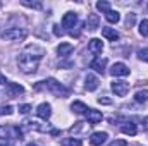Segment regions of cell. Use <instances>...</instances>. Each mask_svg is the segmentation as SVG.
<instances>
[{"label": "cell", "mask_w": 148, "mask_h": 146, "mask_svg": "<svg viewBox=\"0 0 148 146\" xmlns=\"http://www.w3.org/2000/svg\"><path fill=\"white\" fill-rule=\"evenodd\" d=\"M86 26H88L90 31L98 29L100 28V17H98V14H90L88 19H86Z\"/></svg>", "instance_id": "13"}, {"label": "cell", "mask_w": 148, "mask_h": 146, "mask_svg": "<svg viewBox=\"0 0 148 146\" xmlns=\"http://www.w3.org/2000/svg\"><path fill=\"white\" fill-rule=\"evenodd\" d=\"M74 50V45L73 43H60L59 46H57V53L60 55V57H67V55H71V52Z\"/></svg>", "instance_id": "14"}, {"label": "cell", "mask_w": 148, "mask_h": 146, "mask_svg": "<svg viewBox=\"0 0 148 146\" xmlns=\"http://www.w3.org/2000/svg\"><path fill=\"white\" fill-rule=\"evenodd\" d=\"M84 81H86V83H84V88H86L88 91H95V89L98 88V84H100V81H98V77H97L95 74H88Z\"/></svg>", "instance_id": "11"}, {"label": "cell", "mask_w": 148, "mask_h": 146, "mask_svg": "<svg viewBox=\"0 0 148 146\" xmlns=\"http://www.w3.org/2000/svg\"><path fill=\"white\" fill-rule=\"evenodd\" d=\"M140 35L141 36H148V19H143L140 23Z\"/></svg>", "instance_id": "23"}, {"label": "cell", "mask_w": 148, "mask_h": 146, "mask_svg": "<svg viewBox=\"0 0 148 146\" xmlns=\"http://www.w3.org/2000/svg\"><path fill=\"white\" fill-rule=\"evenodd\" d=\"M98 103H103V105H109V103H110V100H109V98H98Z\"/></svg>", "instance_id": "31"}, {"label": "cell", "mask_w": 148, "mask_h": 146, "mask_svg": "<svg viewBox=\"0 0 148 146\" xmlns=\"http://www.w3.org/2000/svg\"><path fill=\"white\" fill-rule=\"evenodd\" d=\"M26 146H38V145H35V143H28Z\"/></svg>", "instance_id": "35"}, {"label": "cell", "mask_w": 148, "mask_h": 146, "mask_svg": "<svg viewBox=\"0 0 148 146\" xmlns=\"http://www.w3.org/2000/svg\"><path fill=\"white\" fill-rule=\"evenodd\" d=\"M71 110H73L74 113H86L88 112V107L83 103V102H73V105H71Z\"/></svg>", "instance_id": "19"}, {"label": "cell", "mask_w": 148, "mask_h": 146, "mask_svg": "<svg viewBox=\"0 0 148 146\" xmlns=\"http://www.w3.org/2000/svg\"><path fill=\"white\" fill-rule=\"evenodd\" d=\"M29 110H31V107H29L28 103H24V105H19V112H21V113H28Z\"/></svg>", "instance_id": "28"}, {"label": "cell", "mask_w": 148, "mask_h": 146, "mask_svg": "<svg viewBox=\"0 0 148 146\" xmlns=\"http://www.w3.org/2000/svg\"><path fill=\"white\" fill-rule=\"evenodd\" d=\"M88 50H90L91 53H95V55L102 53V52H103V41L98 40V38H91V40L88 41Z\"/></svg>", "instance_id": "6"}, {"label": "cell", "mask_w": 148, "mask_h": 146, "mask_svg": "<svg viewBox=\"0 0 148 146\" xmlns=\"http://www.w3.org/2000/svg\"><path fill=\"white\" fill-rule=\"evenodd\" d=\"M143 127H145V131L148 132V117L145 119V120H143Z\"/></svg>", "instance_id": "34"}, {"label": "cell", "mask_w": 148, "mask_h": 146, "mask_svg": "<svg viewBox=\"0 0 148 146\" xmlns=\"http://www.w3.org/2000/svg\"><path fill=\"white\" fill-rule=\"evenodd\" d=\"M148 100V89H140V91H136V95H134V102H138V103H145Z\"/></svg>", "instance_id": "20"}, {"label": "cell", "mask_w": 148, "mask_h": 146, "mask_svg": "<svg viewBox=\"0 0 148 146\" xmlns=\"http://www.w3.org/2000/svg\"><path fill=\"white\" fill-rule=\"evenodd\" d=\"M21 3H23V5H26V7H35V9H41V3H40V2H28V0H23Z\"/></svg>", "instance_id": "26"}, {"label": "cell", "mask_w": 148, "mask_h": 146, "mask_svg": "<svg viewBox=\"0 0 148 146\" xmlns=\"http://www.w3.org/2000/svg\"><path fill=\"white\" fill-rule=\"evenodd\" d=\"M84 115H86V119H88L90 124H98V122L103 119L102 112H100V110H95V108H88V112H86Z\"/></svg>", "instance_id": "9"}, {"label": "cell", "mask_w": 148, "mask_h": 146, "mask_svg": "<svg viewBox=\"0 0 148 146\" xmlns=\"http://www.w3.org/2000/svg\"><path fill=\"white\" fill-rule=\"evenodd\" d=\"M110 74L114 77H124V76L129 74V67L126 64H122V62H115L110 67Z\"/></svg>", "instance_id": "5"}, {"label": "cell", "mask_w": 148, "mask_h": 146, "mask_svg": "<svg viewBox=\"0 0 148 146\" xmlns=\"http://www.w3.org/2000/svg\"><path fill=\"white\" fill-rule=\"evenodd\" d=\"M7 136H9V131H7L3 126H0V139H5Z\"/></svg>", "instance_id": "27"}, {"label": "cell", "mask_w": 148, "mask_h": 146, "mask_svg": "<svg viewBox=\"0 0 148 146\" xmlns=\"http://www.w3.org/2000/svg\"><path fill=\"white\" fill-rule=\"evenodd\" d=\"M107 132H93L91 138H90V143L93 146H102L105 141H107Z\"/></svg>", "instance_id": "12"}, {"label": "cell", "mask_w": 148, "mask_h": 146, "mask_svg": "<svg viewBox=\"0 0 148 146\" xmlns=\"http://www.w3.org/2000/svg\"><path fill=\"white\" fill-rule=\"evenodd\" d=\"M36 115L40 119H43V120H48L52 117V107L48 103H40L36 107Z\"/></svg>", "instance_id": "7"}, {"label": "cell", "mask_w": 148, "mask_h": 146, "mask_svg": "<svg viewBox=\"0 0 148 146\" xmlns=\"http://www.w3.org/2000/svg\"><path fill=\"white\" fill-rule=\"evenodd\" d=\"M138 59L148 64V48H141V50L138 52Z\"/></svg>", "instance_id": "25"}, {"label": "cell", "mask_w": 148, "mask_h": 146, "mask_svg": "<svg viewBox=\"0 0 148 146\" xmlns=\"http://www.w3.org/2000/svg\"><path fill=\"white\" fill-rule=\"evenodd\" d=\"M14 113V107L12 105H2L0 107V115H12Z\"/></svg>", "instance_id": "24"}, {"label": "cell", "mask_w": 148, "mask_h": 146, "mask_svg": "<svg viewBox=\"0 0 148 146\" xmlns=\"http://www.w3.org/2000/svg\"><path fill=\"white\" fill-rule=\"evenodd\" d=\"M110 146H127V143H126L124 139H115V141H114Z\"/></svg>", "instance_id": "29"}, {"label": "cell", "mask_w": 148, "mask_h": 146, "mask_svg": "<svg viewBox=\"0 0 148 146\" xmlns=\"http://www.w3.org/2000/svg\"><path fill=\"white\" fill-rule=\"evenodd\" d=\"M121 131H122L124 134H127V136H136L138 127H136V124H133V122H126V124L121 127Z\"/></svg>", "instance_id": "17"}, {"label": "cell", "mask_w": 148, "mask_h": 146, "mask_svg": "<svg viewBox=\"0 0 148 146\" xmlns=\"http://www.w3.org/2000/svg\"><path fill=\"white\" fill-rule=\"evenodd\" d=\"M53 33H55L57 36H60V35H62V31L59 29V26H53Z\"/></svg>", "instance_id": "32"}, {"label": "cell", "mask_w": 148, "mask_h": 146, "mask_svg": "<svg viewBox=\"0 0 148 146\" xmlns=\"http://www.w3.org/2000/svg\"><path fill=\"white\" fill-rule=\"evenodd\" d=\"M62 146H81V141L77 138H64L62 139Z\"/></svg>", "instance_id": "21"}, {"label": "cell", "mask_w": 148, "mask_h": 146, "mask_svg": "<svg viewBox=\"0 0 148 146\" xmlns=\"http://www.w3.org/2000/svg\"><path fill=\"white\" fill-rule=\"evenodd\" d=\"M7 89H9L10 96H19L21 93H24V88L17 83H7Z\"/></svg>", "instance_id": "15"}, {"label": "cell", "mask_w": 148, "mask_h": 146, "mask_svg": "<svg viewBox=\"0 0 148 146\" xmlns=\"http://www.w3.org/2000/svg\"><path fill=\"white\" fill-rule=\"evenodd\" d=\"M102 36L107 38L109 41H117L119 40V33L112 28H102Z\"/></svg>", "instance_id": "16"}, {"label": "cell", "mask_w": 148, "mask_h": 146, "mask_svg": "<svg viewBox=\"0 0 148 146\" xmlns=\"http://www.w3.org/2000/svg\"><path fill=\"white\" fill-rule=\"evenodd\" d=\"M133 23H134V14L131 12V14H127V19H126V24H127V26H131Z\"/></svg>", "instance_id": "30"}, {"label": "cell", "mask_w": 148, "mask_h": 146, "mask_svg": "<svg viewBox=\"0 0 148 146\" xmlns=\"http://www.w3.org/2000/svg\"><path fill=\"white\" fill-rule=\"evenodd\" d=\"M3 146H12V145H3Z\"/></svg>", "instance_id": "36"}, {"label": "cell", "mask_w": 148, "mask_h": 146, "mask_svg": "<svg viewBox=\"0 0 148 146\" xmlns=\"http://www.w3.org/2000/svg\"><path fill=\"white\" fill-rule=\"evenodd\" d=\"M43 84H45V88H47L50 93H53L55 96H62V98L69 96V89H67L64 84H60L57 79H53V77H50V79L43 81Z\"/></svg>", "instance_id": "2"}, {"label": "cell", "mask_w": 148, "mask_h": 146, "mask_svg": "<svg viewBox=\"0 0 148 146\" xmlns=\"http://www.w3.org/2000/svg\"><path fill=\"white\" fill-rule=\"evenodd\" d=\"M77 23V14L76 12H66L62 17V26L64 28H74V24Z\"/></svg>", "instance_id": "10"}, {"label": "cell", "mask_w": 148, "mask_h": 146, "mask_svg": "<svg viewBox=\"0 0 148 146\" xmlns=\"http://www.w3.org/2000/svg\"><path fill=\"white\" fill-rule=\"evenodd\" d=\"M24 38H26V31L21 28H9L2 33V40H5V41H19Z\"/></svg>", "instance_id": "3"}, {"label": "cell", "mask_w": 148, "mask_h": 146, "mask_svg": "<svg viewBox=\"0 0 148 146\" xmlns=\"http://www.w3.org/2000/svg\"><path fill=\"white\" fill-rule=\"evenodd\" d=\"M5 83H7V79H5V76H3V74L0 72V84H5Z\"/></svg>", "instance_id": "33"}, {"label": "cell", "mask_w": 148, "mask_h": 146, "mask_svg": "<svg viewBox=\"0 0 148 146\" xmlns=\"http://www.w3.org/2000/svg\"><path fill=\"white\" fill-rule=\"evenodd\" d=\"M97 9L100 10V12H109L110 10V3L107 2V0H100V2H97Z\"/></svg>", "instance_id": "22"}, {"label": "cell", "mask_w": 148, "mask_h": 146, "mask_svg": "<svg viewBox=\"0 0 148 146\" xmlns=\"http://www.w3.org/2000/svg\"><path fill=\"white\" fill-rule=\"evenodd\" d=\"M43 55H45V50L41 46H38L35 43L28 45L24 48V52L17 57V65H19V69L24 74H33V72H36L38 64L43 59Z\"/></svg>", "instance_id": "1"}, {"label": "cell", "mask_w": 148, "mask_h": 146, "mask_svg": "<svg viewBox=\"0 0 148 146\" xmlns=\"http://www.w3.org/2000/svg\"><path fill=\"white\" fill-rule=\"evenodd\" d=\"M90 67H91V69H95L98 74H103V72H105V67H107V59L97 57V59H93V60H91Z\"/></svg>", "instance_id": "8"}, {"label": "cell", "mask_w": 148, "mask_h": 146, "mask_svg": "<svg viewBox=\"0 0 148 146\" xmlns=\"http://www.w3.org/2000/svg\"><path fill=\"white\" fill-rule=\"evenodd\" d=\"M110 88L117 96H126L129 93V83H126V81H114Z\"/></svg>", "instance_id": "4"}, {"label": "cell", "mask_w": 148, "mask_h": 146, "mask_svg": "<svg viewBox=\"0 0 148 146\" xmlns=\"http://www.w3.org/2000/svg\"><path fill=\"white\" fill-rule=\"evenodd\" d=\"M105 19H107L110 24H117V23L121 21V14H119L117 10H112V9H110V10L105 14Z\"/></svg>", "instance_id": "18"}]
</instances>
